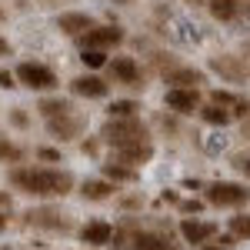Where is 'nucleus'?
I'll list each match as a JSON object with an SVG mask.
<instances>
[{"mask_svg": "<svg viewBox=\"0 0 250 250\" xmlns=\"http://www.w3.org/2000/svg\"><path fill=\"white\" fill-rule=\"evenodd\" d=\"M10 184L30 197H67L74 190V173L54 167H14Z\"/></svg>", "mask_w": 250, "mask_h": 250, "instance_id": "obj_1", "label": "nucleus"}, {"mask_svg": "<svg viewBox=\"0 0 250 250\" xmlns=\"http://www.w3.org/2000/svg\"><path fill=\"white\" fill-rule=\"evenodd\" d=\"M110 74L120 87H130V90H144V74H140V63L134 57H114L110 60Z\"/></svg>", "mask_w": 250, "mask_h": 250, "instance_id": "obj_7", "label": "nucleus"}, {"mask_svg": "<svg viewBox=\"0 0 250 250\" xmlns=\"http://www.w3.org/2000/svg\"><path fill=\"white\" fill-rule=\"evenodd\" d=\"M164 83H170L167 90H197L200 83H207V74L197 67H173L164 70Z\"/></svg>", "mask_w": 250, "mask_h": 250, "instance_id": "obj_9", "label": "nucleus"}, {"mask_svg": "<svg viewBox=\"0 0 250 250\" xmlns=\"http://www.w3.org/2000/svg\"><path fill=\"white\" fill-rule=\"evenodd\" d=\"M100 137L110 144V147H130V144H150V130L140 117H124V120H107Z\"/></svg>", "mask_w": 250, "mask_h": 250, "instance_id": "obj_2", "label": "nucleus"}, {"mask_svg": "<svg viewBox=\"0 0 250 250\" xmlns=\"http://www.w3.org/2000/svg\"><path fill=\"white\" fill-rule=\"evenodd\" d=\"M7 54H10V43H7V40L0 37V57H7Z\"/></svg>", "mask_w": 250, "mask_h": 250, "instance_id": "obj_34", "label": "nucleus"}, {"mask_svg": "<svg viewBox=\"0 0 250 250\" xmlns=\"http://www.w3.org/2000/svg\"><path fill=\"white\" fill-rule=\"evenodd\" d=\"M210 70H213V74H220L224 80H230V83H247L250 60L247 57H237V54H217V57H210Z\"/></svg>", "mask_w": 250, "mask_h": 250, "instance_id": "obj_4", "label": "nucleus"}, {"mask_svg": "<svg viewBox=\"0 0 250 250\" xmlns=\"http://www.w3.org/2000/svg\"><path fill=\"white\" fill-rule=\"evenodd\" d=\"M0 87H3V90H14V87H17V80H14L10 70H0Z\"/></svg>", "mask_w": 250, "mask_h": 250, "instance_id": "obj_30", "label": "nucleus"}, {"mask_svg": "<svg viewBox=\"0 0 250 250\" xmlns=\"http://www.w3.org/2000/svg\"><path fill=\"white\" fill-rule=\"evenodd\" d=\"M37 110H40L43 120H60V117L74 114V104H70V100H63V97H43Z\"/></svg>", "mask_w": 250, "mask_h": 250, "instance_id": "obj_19", "label": "nucleus"}, {"mask_svg": "<svg viewBox=\"0 0 250 250\" xmlns=\"http://www.w3.org/2000/svg\"><path fill=\"white\" fill-rule=\"evenodd\" d=\"M27 224L30 227H40V230H70L74 220L67 210H57V207H37V210H27Z\"/></svg>", "mask_w": 250, "mask_h": 250, "instance_id": "obj_6", "label": "nucleus"}, {"mask_svg": "<svg viewBox=\"0 0 250 250\" xmlns=\"http://www.w3.org/2000/svg\"><path fill=\"white\" fill-rule=\"evenodd\" d=\"M0 20H3V10H0Z\"/></svg>", "mask_w": 250, "mask_h": 250, "instance_id": "obj_39", "label": "nucleus"}, {"mask_svg": "<svg viewBox=\"0 0 250 250\" xmlns=\"http://www.w3.org/2000/svg\"><path fill=\"white\" fill-rule=\"evenodd\" d=\"M83 50H107V47H117V43H124V30L120 27H90L83 37Z\"/></svg>", "mask_w": 250, "mask_h": 250, "instance_id": "obj_10", "label": "nucleus"}, {"mask_svg": "<svg viewBox=\"0 0 250 250\" xmlns=\"http://www.w3.org/2000/svg\"><path fill=\"white\" fill-rule=\"evenodd\" d=\"M207 7H210V14L220 23H233L237 14H240V7H244V0H210Z\"/></svg>", "mask_w": 250, "mask_h": 250, "instance_id": "obj_20", "label": "nucleus"}, {"mask_svg": "<svg viewBox=\"0 0 250 250\" xmlns=\"http://www.w3.org/2000/svg\"><path fill=\"white\" fill-rule=\"evenodd\" d=\"M233 244H237V240H233L230 233H224L220 240H213V244H204L200 250H233Z\"/></svg>", "mask_w": 250, "mask_h": 250, "instance_id": "obj_28", "label": "nucleus"}, {"mask_svg": "<svg viewBox=\"0 0 250 250\" xmlns=\"http://www.w3.org/2000/svg\"><path fill=\"white\" fill-rule=\"evenodd\" d=\"M47 130L57 137V140H77V137L87 130V120L74 110V114L60 117V120H47Z\"/></svg>", "mask_w": 250, "mask_h": 250, "instance_id": "obj_12", "label": "nucleus"}, {"mask_svg": "<svg viewBox=\"0 0 250 250\" xmlns=\"http://www.w3.org/2000/svg\"><path fill=\"white\" fill-rule=\"evenodd\" d=\"M80 193H83V200H107V197H114V184L110 180H83Z\"/></svg>", "mask_w": 250, "mask_h": 250, "instance_id": "obj_21", "label": "nucleus"}, {"mask_svg": "<svg viewBox=\"0 0 250 250\" xmlns=\"http://www.w3.org/2000/svg\"><path fill=\"white\" fill-rule=\"evenodd\" d=\"M0 207H10V197H7L3 190H0Z\"/></svg>", "mask_w": 250, "mask_h": 250, "instance_id": "obj_35", "label": "nucleus"}, {"mask_svg": "<svg viewBox=\"0 0 250 250\" xmlns=\"http://www.w3.org/2000/svg\"><path fill=\"white\" fill-rule=\"evenodd\" d=\"M237 20H240V27H244V30L250 34V3H244V7H240V14H237Z\"/></svg>", "mask_w": 250, "mask_h": 250, "instance_id": "obj_31", "label": "nucleus"}, {"mask_svg": "<svg viewBox=\"0 0 250 250\" xmlns=\"http://www.w3.org/2000/svg\"><path fill=\"white\" fill-rule=\"evenodd\" d=\"M210 104L224 107L230 117H247L250 114V100H244V97H237V94H227V90H210Z\"/></svg>", "mask_w": 250, "mask_h": 250, "instance_id": "obj_17", "label": "nucleus"}, {"mask_svg": "<svg viewBox=\"0 0 250 250\" xmlns=\"http://www.w3.org/2000/svg\"><path fill=\"white\" fill-rule=\"evenodd\" d=\"M80 60H83V63H87V67H104V63H107V54H104V50H83V54H80Z\"/></svg>", "mask_w": 250, "mask_h": 250, "instance_id": "obj_27", "label": "nucleus"}, {"mask_svg": "<svg viewBox=\"0 0 250 250\" xmlns=\"http://www.w3.org/2000/svg\"><path fill=\"white\" fill-rule=\"evenodd\" d=\"M14 80H20L23 87H30V90H54L57 87V74L50 70V67H43V63H20Z\"/></svg>", "mask_w": 250, "mask_h": 250, "instance_id": "obj_5", "label": "nucleus"}, {"mask_svg": "<svg viewBox=\"0 0 250 250\" xmlns=\"http://www.w3.org/2000/svg\"><path fill=\"white\" fill-rule=\"evenodd\" d=\"M10 120H14V127H27V114H23V107H14Z\"/></svg>", "mask_w": 250, "mask_h": 250, "instance_id": "obj_32", "label": "nucleus"}, {"mask_svg": "<svg viewBox=\"0 0 250 250\" xmlns=\"http://www.w3.org/2000/svg\"><path fill=\"white\" fill-rule=\"evenodd\" d=\"M127 244H130L127 250H180L170 240V233H164V230H140V227L127 237Z\"/></svg>", "mask_w": 250, "mask_h": 250, "instance_id": "obj_8", "label": "nucleus"}, {"mask_svg": "<svg viewBox=\"0 0 250 250\" xmlns=\"http://www.w3.org/2000/svg\"><path fill=\"white\" fill-rule=\"evenodd\" d=\"M80 240H83L87 247H104V244L114 240V227H110L107 220H90V224L80 227Z\"/></svg>", "mask_w": 250, "mask_h": 250, "instance_id": "obj_14", "label": "nucleus"}, {"mask_svg": "<svg viewBox=\"0 0 250 250\" xmlns=\"http://www.w3.org/2000/svg\"><path fill=\"white\" fill-rule=\"evenodd\" d=\"M114 164H124V167H144V164H150L154 160V144H130V147H117L114 157H110Z\"/></svg>", "mask_w": 250, "mask_h": 250, "instance_id": "obj_11", "label": "nucleus"}, {"mask_svg": "<svg viewBox=\"0 0 250 250\" xmlns=\"http://www.w3.org/2000/svg\"><path fill=\"white\" fill-rule=\"evenodd\" d=\"M200 117L207 120V124H213V127H227L233 117L224 110V107H217V104H207V107H200Z\"/></svg>", "mask_w": 250, "mask_h": 250, "instance_id": "obj_23", "label": "nucleus"}, {"mask_svg": "<svg viewBox=\"0 0 250 250\" xmlns=\"http://www.w3.org/2000/svg\"><path fill=\"white\" fill-rule=\"evenodd\" d=\"M57 27L67 34V37H83L90 27H94V17L90 14H80V10H70V14H60Z\"/></svg>", "mask_w": 250, "mask_h": 250, "instance_id": "obj_15", "label": "nucleus"}, {"mask_svg": "<svg viewBox=\"0 0 250 250\" xmlns=\"http://www.w3.org/2000/svg\"><path fill=\"white\" fill-rule=\"evenodd\" d=\"M180 233H184L187 244H204V240H210L217 233V224H210V220H184Z\"/></svg>", "mask_w": 250, "mask_h": 250, "instance_id": "obj_18", "label": "nucleus"}, {"mask_svg": "<svg viewBox=\"0 0 250 250\" xmlns=\"http://www.w3.org/2000/svg\"><path fill=\"white\" fill-rule=\"evenodd\" d=\"M230 237H250V213H237L230 217Z\"/></svg>", "mask_w": 250, "mask_h": 250, "instance_id": "obj_26", "label": "nucleus"}, {"mask_svg": "<svg viewBox=\"0 0 250 250\" xmlns=\"http://www.w3.org/2000/svg\"><path fill=\"white\" fill-rule=\"evenodd\" d=\"M190 3H204V0H190Z\"/></svg>", "mask_w": 250, "mask_h": 250, "instance_id": "obj_38", "label": "nucleus"}, {"mask_svg": "<svg viewBox=\"0 0 250 250\" xmlns=\"http://www.w3.org/2000/svg\"><path fill=\"white\" fill-rule=\"evenodd\" d=\"M104 177H107L110 184H134L137 170L124 167V164H114V160H107V164H104Z\"/></svg>", "mask_w": 250, "mask_h": 250, "instance_id": "obj_22", "label": "nucleus"}, {"mask_svg": "<svg viewBox=\"0 0 250 250\" xmlns=\"http://www.w3.org/2000/svg\"><path fill=\"white\" fill-rule=\"evenodd\" d=\"M244 137H250V124H244Z\"/></svg>", "mask_w": 250, "mask_h": 250, "instance_id": "obj_37", "label": "nucleus"}, {"mask_svg": "<svg viewBox=\"0 0 250 250\" xmlns=\"http://www.w3.org/2000/svg\"><path fill=\"white\" fill-rule=\"evenodd\" d=\"M3 227H7V213H0V230H3Z\"/></svg>", "mask_w": 250, "mask_h": 250, "instance_id": "obj_36", "label": "nucleus"}, {"mask_svg": "<svg viewBox=\"0 0 250 250\" xmlns=\"http://www.w3.org/2000/svg\"><path fill=\"white\" fill-rule=\"evenodd\" d=\"M164 104L177 114H193V110H200V94L197 90H167Z\"/></svg>", "mask_w": 250, "mask_h": 250, "instance_id": "obj_16", "label": "nucleus"}, {"mask_svg": "<svg viewBox=\"0 0 250 250\" xmlns=\"http://www.w3.org/2000/svg\"><path fill=\"white\" fill-rule=\"evenodd\" d=\"M204 200L213 207H244V204H250V187L237 184V180H213L204 190Z\"/></svg>", "mask_w": 250, "mask_h": 250, "instance_id": "obj_3", "label": "nucleus"}, {"mask_svg": "<svg viewBox=\"0 0 250 250\" xmlns=\"http://www.w3.org/2000/svg\"><path fill=\"white\" fill-rule=\"evenodd\" d=\"M107 110H110V120H124V117H137L140 104L137 100H114Z\"/></svg>", "mask_w": 250, "mask_h": 250, "instance_id": "obj_24", "label": "nucleus"}, {"mask_svg": "<svg viewBox=\"0 0 250 250\" xmlns=\"http://www.w3.org/2000/svg\"><path fill=\"white\" fill-rule=\"evenodd\" d=\"M70 90L77 97H87V100H100V97L110 94V83L104 77H97V74H83V77L70 80Z\"/></svg>", "mask_w": 250, "mask_h": 250, "instance_id": "obj_13", "label": "nucleus"}, {"mask_svg": "<svg viewBox=\"0 0 250 250\" xmlns=\"http://www.w3.org/2000/svg\"><path fill=\"white\" fill-rule=\"evenodd\" d=\"M20 160H23V150L14 140H7V137L0 134V164H20Z\"/></svg>", "mask_w": 250, "mask_h": 250, "instance_id": "obj_25", "label": "nucleus"}, {"mask_svg": "<svg viewBox=\"0 0 250 250\" xmlns=\"http://www.w3.org/2000/svg\"><path fill=\"white\" fill-rule=\"evenodd\" d=\"M230 164H233V170H240L244 177H250V154H237Z\"/></svg>", "mask_w": 250, "mask_h": 250, "instance_id": "obj_29", "label": "nucleus"}, {"mask_svg": "<svg viewBox=\"0 0 250 250\" xmlns=\"http://www.w3.org/2000/svg\"><path fill=\"white\" fill-rule=\"evenodd\" d=\"M40 160H60V150H50V147H40L37 150Z\"/></svg>", "mask_w": 250, "mask_h": 250, "instance_id": "obj_33", "label": "nucleus"}]
</instances>
